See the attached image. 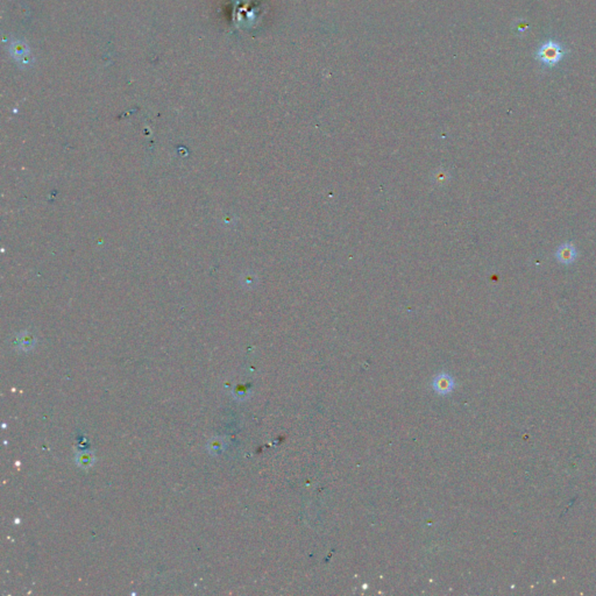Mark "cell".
I'll list each match as a JSON object with an SVG mask.
<instances>
[{
	"label": "cell",
	"instance_id": "obj_1",
	"mask_svg": "<svg viewBox=\"0 0 596 596\" xmlns=\"http://www.w3.org/2000/svg\"><path fill=\"white\" fill-rule=\"evenodd\" d=\"M578 257V253L575 247L571 243H565V245L560 246L557 251V258L560 263L569 264L575 261Z\"/></svg>",
	"mask_w": 596,
	"mask_h": 596
},
{
	"label": "cell",
	"instance_id": "obj_2",
	"mask_svg": "<svg viewBox=\"0 0 596 596\" xmlns=\"http://www.w3.org/2000/svg\"><path fill=\"white\" fill-rule=\"evenodd\" d=\"M560 56H561L560 48L557 47V46L548 45V46H546V47H544L542 49V51H540V57H542V60L548 63L555 62V61L559 59Z\"/></svg>",
	"mask_w": 596,
	"mask_h": 596
},
{
	"label": "cell",
	"instance_id": "obj_3",
	"mask_svg": "<svg viewBox=\"0 0 596 596\" xmlns=\"http://www.w3.org/2000/svg\"><path fill=\"white\" fill-rule=\"evenodd\" d=\"M433 386L438 392L445 394V392H450L451 389L453 388V381L447 375H439L433 382Z\"/></svg>",
	"mask_w": 596,
	"mask_h": 596
},
{
	"label": "cell",
	"instance_id": "obj_4",
	"mask_svg": "<svg viewBox=\"0 0 596 596\" xmlns=\"http://www.w3.org/2000/svg\"><path fill=\"white\" fill-rule=\"evenodd\" d=\"M225 446H226L225 439H223L222 437H216V438H212L209 440L208 451L211 453V454L217 455L225 450Z\"/></svg>",
	"mask_w": 596,
	"mask_h": 596
},
{
	"label": "cell",
	"instance_id": "obj_5",
	"mask_svg": "<svg viewBox=\"0 0 596 596\" xmlns=\"http://www.w3.org/2000/svg\"><path fill=\"white\" fill-rule=\"evenodd\" d=\"M76 462L81 468H90L95 462V455L91 452H82L76 456Z\"/></svg>",
	"mask_w": 596,
	"mask_h": 596
}]
</instances>
